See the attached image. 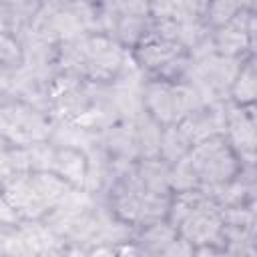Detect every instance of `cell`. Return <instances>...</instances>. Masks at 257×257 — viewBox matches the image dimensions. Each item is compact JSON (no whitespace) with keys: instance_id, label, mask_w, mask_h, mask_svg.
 Masks as SVG:
<instances>
[{"instance_id":"1","label":"cell","mask_w":257,"mask_h":257,"mask_svg":"<svg viewBox=\"0 0 257 257\" xmlns=\"http://www.w3.org/2000/svg\"><path fill=\"white\" fill-rule=\"evenodd\" d=\"M50 133L46 118L32 106L14 102L0 106V135L18 145H32Z\"/></svg>"},{"instance_id":"2","label":"cell","mask_w":257,"mask_h":257,"mask_svg":"<svg viewBox=\"0 0 257 257\" xmlns=\"http://www.w3.org/2000/svg\"><path fill=\"white\" fill-rule=\"evenodd\" d=\"M187 163L195 179L207 183H221L229 179V175L235 169L229 149L217 137H207L201 143H197V147L191 149Z\"/></svg>"},{"instance_id":"3","label":"cell","mask_w":257,"mask_h":257,"mask_svg":"<svg viewBox=\"0 0 257 257\" xmlns=\"http://www.w3.org/2000/svg\"><path fill=\"white\" fill-rule=\"evenodd\" d=\"M235 92L241 94L237 96L239 100H251L253 98V92H255V82H253V74H251V68L243 70L235 82Z\"/></svg>"}]
</instances>
